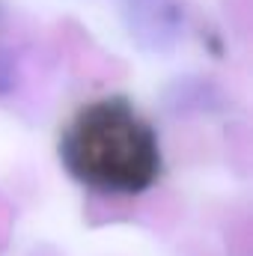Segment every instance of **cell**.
Wrapping results in <instances>:
<instances>
[{
    "label": "cell",
    "instance_id": "obj_1",
    "mask_svg": "<svg viewBox=\"0 0 253 256\" xmlns=\"http://www.w3.org/2000/svg\"><path fill=\"white\" fill-rule=\"evenodd\" d=\"M66 170L90 191L134 196L161 173L158 134L126 98L86 104L60 137Z\"/></svg>",
    "mask_w": 253,
    "mask_h": 256
},
{
    "label": "cell",
    "instance_id": "obj_2",
    "mask_svg": "<svg viewBox=\"0 0 253 256\" xmlns=\"http://www.w3.org/2000/svg\"><path fill=\"white\" fill-rule=\"evenodd\" d=\"M128 33L149 51H167L182 36V3L179 0H122Z\"/></svg>",
    "mask_w": 253,
    "mask_h": 256
}]
</instances>
